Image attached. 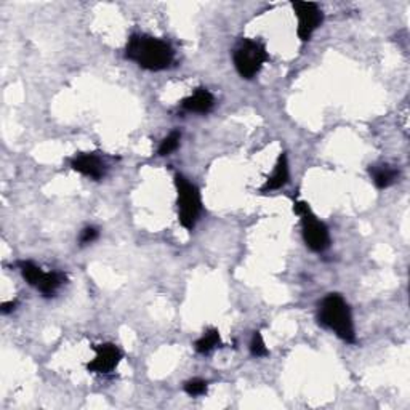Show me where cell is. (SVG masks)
<instances>
[{
  "label": "cell",
  "mask_w": 410,
  "mask_h": 410,
  "mask_svg": "<svg viewBox=\"0 0 410 410\" xmlns=\"http://www.w3.org/2000/svg\"><path fill=\"white\" fill-rule=\"evenodd\" d=\"M319 322L347 343H356V331L351 310L342 295L331 294L321 301Z\"/></svg>",
  "instance_id": "obj_2"
},
{
  "label": "cell",
  "mask_w": 410,
  "mask_h": 410,
  "mask_svg": "<svg viewBox=\"0 0 410 410\" xmlns=\"http://www.w3.org/2000/svg\"><path fill=\"white\" fill-rule=\"evenodd\" d=\"M289 178H290L289 159H287V154L282 153L279 155L278 164H276V167H274V172L271 174V176H268L266 183H264L260 191L268 192V191L280 190V188H284L285 185H287Z\"/></svg>",
  "instance_id": "obj_10"
},
{
  "label": "cell",
  "mask_w": 410,
  "mask_h": 410,
  "mask_svg": "<svg viewBox=\"0 0 410 410\" xmlns=\"http://www.w3.org/2000/svg\"><path fill=\"white\" fill-rule=\"evenodd\" d=\"M175 188L178 196V221L183 228L191 231L202 213L201 192H199L197 186H194L180 174H175Z\"/></svg>",
  "instance_id": "obj_3"
},
{
  "label": "cell",
  "mask_w": 410,
  "mask_h": 410,
  "mask_svg": "<svg viewBox=\"0 0 410 410\" xmlns=\"http://www.w3.org/2000/svg\"><path fill=\"white\" fill-rule=\"evenodd\" d=\"M292 8L298 18V34L301 42H308L311 39V36L314 34V31L319 28L324 21V13L319 8V5L314 2H292Z\"/></svg>",
  "instance_id": "obj_6"
},
{
  "label": "cell",
  "mask_w": 410,
  "mask_h": 410,
  "mask_svg": "<svg viewBox=\"0 0 410 410\" xmlns=\"http://www.w3.org/2000/svg\"><path fill=\"white\" fill-rule=\"evenodd\" d=\"M250 353H252L253 358H266V356L269 354L266 343H264L260 331L253 332V337H252V342H250Z\"/></svg>",
  "instance_id": "obj_16"
},
{
  "label": "cell",
  "mask_w": 410,
  "mask_h": 410,
  "mask_svg": "<svg viewBox=\"0 0 410 410\" xmlns=\"http://www.w3.org/2000/svg\"><path fill=\"white\" fill-rule=\"evenodd\" d=\"M64 282H66V276L63 273H45V276L42 278L39 285H37V290L45 298H50V296H55Z\"/></svg>",
  "instance_id": "obj_12"
},
{
  "label": "cell",
  "mask_w": 410,
  "mask_h": 410,
  "mask_svg": "<svg viewBox=\"0 0 410 410\" xmlns=\"http://www.w3.org/2000/svg\"><path fill=\"white\" fill-rule=\"evenodd\" d=\"M215 98L207 89H197L191 96L183 100L181 107L188 112H197V114H207L213 109Z\"/></svg>",
  "instance_id": "obj_9"
},
{
  "label": "cell",
  "mask_w": 410,
  "mask_h": 410,
  "mask_svg": "<svg viewBox=\"0 0 410 410\" xmlns=\"http://www.w3.org/2000/svg\"><path fill=\"white\" fill-rule=\"evenodd\" d=\"M126 56L148 71H164L174 63L175 52L170 44L158 37L133 34L127 42Z\"/></svg>",
  "instance_id": "obj_1"
},
{
  "label": "cell",
  "mask_w": 410,
  "mask_h": 410,
  "mask_svg": "<svg viewBox=\"0 0 410 410\" xmlns=\"http://www.w3.org/2000/svg\"><path fill=\"white\" fill-rule=\"evenodd\" d=\"M221 344V338H220V332L217 328H208L207 332H204V335L197 340L194 348L199 354H208L210 351H213L215 348H218Z\"/></svg>",
  "instance_id": "obj_13"
},
{
  "label": "cell",
  "mask_w": 410,
  "mask_h": 410,
  "mask_svg": "<svg viewBox=\"0 0 410 410\" xmlns=\"http://www.w3.org/2000/svg\"><path fill=\"white\" fill-rule=\"evenodd\" d=\"M16 305H18V301H16V300L5 301V303H2V308H0V311H2V314H8V312L15 311Z\"/></svg>",
  "instance_id": "obj_19"
},
{
  "label": "cell",
  "mask_w": 410,
  "mask_h": 410,
  "mask_svg": "<svg viewBox=\"0 0 410 410\" xmlns=\"http://www.w3.org/2000/svg\"><path fill=\"white\" fill-rule=\"evenodd\" d=\"M294 213L301 217V231L308 249L316 253L326 252L331 247V234L327 226L312 213L310 204L305 201L294 202Z\"/></svg>",
  "instance_id": "obj_4"
},
{
  "label": "cell",
  "mask_w": 410,
  "mask_h": 410,
  "mask_svg": "<svg viewBox=\"0 0 410 410\" xmlns=\"http://www.w3.org/2000/svg\"><path fill=\"white\" fill-rule=\"evenodd\" d=\"M93 351L95 359H91L87 364L89 372H93V374H111L122 360V351L112 343L95 344Z\"/></svg>",
  "instance_id": "obj_7"
},
{
  "label": "cell",
  "mask_w": 410,
  "mask_h": 410,
  "mask_svg": "<svg viewBox=\"0 0 410 410\" xmlns=\"http://www.w3.org/2000/svg\"><path fill=\"white\" fill-rule=\"evenodd\" d=\"M370 175L374 178L375 186L379 190H386L390 188L393 183L397 180L399 172L395 167L388 165V164H381V165H374L370 167Z\"/></svg>",
  "instance_id": "obj_11"
},
{
  "label": "cell",
  "mask_w": 410,
  "mask_h": 410,
  "mask_svg": "<svg viewBox=\"0 0 410 410\" xmlns=\"http://www.w3.org/2000/svg\"><path fill=\"white\" fill-rule=\"evenodd\" d=\"M98 236H100L98 229L93 228V226H89V228H85L82 231V234H80V237H79L80 245H89V244H91V242H95L96 239H98Z\"/></svg>",
  "instance_id": "obj_18"
},
{
  "label": "cell",
  "mask_w": 410,
  "mask_h": 410,
  "mask_svg": "<svg viewBox=\"0 0 410 410\" xmlns=\"http://www.w3.org/2000/svg\"><path fill=\"white\" fill-rule=\"evenodd\" d=\"M185 391L186 395H190L192 397L196 396H202L207 393V381L202 379H192L190 381L185 383Z\"/></svg>",
  "instance_id": "obj_17"
},
{
  "label": "cell",
  "mask_w": 410,
  "mask_h": 410,
  "mask_svg": "<svg viewBox=\"0 0 410 410\" xmlns=\"http://www.w3.org/2000/svg\"><path fill=\"white\" fill-rule=\"evenodd\" d=\"M180 139H181V133L178 130L172 132L169 137H165L162 139L160 146H159V155H170L174 151L178 149L180 146Z\"/></svg>",
  "instance_id": "obj_15"
},
{
  "label": "cell",
  "mask_w": 410,
  "mask_h": 410,
  "mask_svg": "<svg viewBox=\"0 0 410 410\" xmlns=\"http://www.w3.org/2000/svg\"><path fill=\"white\" fill-rule=\"evenodd\" d=\"M71 167L73 170L79 172L80 175L91 178V180H101L106 174L105 162H102L98 155L91 153H80L74 155L71 159Z\"/></svg>",
  "instance_id": "obj_8"
},
{
  "label": "cell",
  "mask_w": 410,
  "mask_h": 410,
  "mask_svg": "<svg viewBox=\"0 0 410 410\" xmlns=\"http://www.w3.org/2000/svg\"><path fill=\"white\" fill-rule=\"evenodd\" d=\"M269 61L266 47L260 40L242 39L234 50V66L242 79L250 80Z\"/></svg>",
  "instance_id": "obj_5"
},
{
  "label": "cell",
  "mask_w": 410,
  "mask_h": 410,
  "mask_svg": "<svg viewBox=\"0 0 410 410\" xmlns=\"http://www.w3.org/2000/svg\"><path fill=\"white\" fill-rule=\"evenodd\" d=\"M18 268L21 271V276H23L26 282L32 285V287H37L42 280V278L45 276V273L42 271V268L37 266V264L32 263V261H20Z\"/></svg>",
  "instance_id": "obj_14"
}]
</instances>
